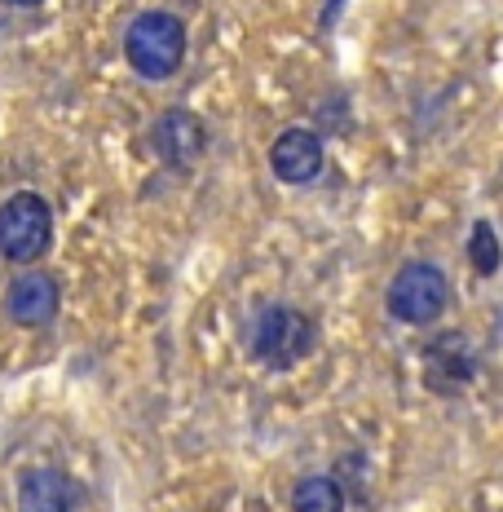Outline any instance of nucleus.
<instances>
[{"label": "nucleus", "mask_w": 503, "mask_h": 512, "mask_svg": "<svg viewBox=\"0 0 503 512\" xmlns=\"http://www.w3.org/2000/svg\"><path fill=\"white\" fill-rule=\"evenodd\" d=\"M124 58L142 80H168L186 58V27L168 9H146L124 31Z\"/></svg>", "instance_id": "1"}, {"label": "nucleus", "mask_w": 503, "mask_h": 512, "mask_svg": "<svg viewBox=\"0 0 503 512\" xmlns=\"http://www.w3.org/2000/svg\"><path fill=\"white\" fill-rule=\"evenodd\" d=\"M384 305H389V314L398 318V323L428 327V323H437V318L446 314V305H451V283H446V274L437 270V265L411 261V265H402V270L393 274Z\"/></svg>", "instance_id": "2"}, {"label": "nucleus", "mask_w": 503, "mask_h": 512, "mask_svg": "<svg viewBox=\"0 0 503 512\" xmlns=\"http://www.w3.org/2000/svg\"><path fill=\"white\" fill-rule=\"evenodd\" d=\"M53 243V212L36 190H18L0 204V256L14 265H31Z\"/></svg>", "instance_id": "3"}, {"label": "nucleus", "mask_w": 503, "mask_h": 512, "mask_svg": "<svg viewBox=\"0 0 503 512\" xmlns=\"http://www.w3.org/2000/svg\"><path fill=\"white\" fill-rule=\"evenodd\" d=\"M314 349V323L292 305H270L261 309V318L252 323V354L265 362V367H296V362L309 358Z\"/></svg>", "instance_id": "4"}, {"label": "nucleus", "mask_w": 503, "mask_h": 512, "mask_svg": "<svg viewBox=\"0 0 503 512\" xmlns=\"http://www.w3.org/2000/svg\"><path fill=\"white\" fill-rule=\"evenodd\" d=\"M477 380V354L464 336H437L424 349V384L433 393H459Z\"/></svg>", "instance_id": "5"}, {"label": "nucleus", "mask_w": 503, "mask_h": 512, "mask_svg": "<svg viewBox=\"0 0 503 512\" xmlns=\"http://www.w3.org/2000/svg\"><path fill=\"white\" fill-rule=\"evenodd\" d=\"M270 168L287 186H305L323 173V137L314 128H287L270 146Z\"/></svg>", "instance_id": "6"}, {"label": "nucleus", "mask_w": 503, "mask_h": 512, "mask_svg": "<svg viewBox=\"0 0 503 512\" xmlns=\"http://www.w3.org/2000/svg\"><path fill=\"white\" fill-rule=\"evenodd\" d=\"M58 305H62L58 283H53L49 274H40V270L18 274V279L9 283V292H5V314L14 318V323H23V327L53 323V318H58Z\"/></svg>", "instance_id": "7"}, {"label": "nucleus", "mask_w": 503, "mask_h": 512, "mask_svg": "<svg viewBox=\"0 0 503 512\" xmlns=\"http://www.w3.org/2000/svg\"><path fill=\"white\" fill-rule=\"evenodd\" d=\"M155 151L168 159L173 168H190L195 159L203 155V146H208V133H203L199 115L186 111V106H177V111H164L155 120Z\"/></svg>", "instance_id": "8"}, {"label": "nucleus", "mask_w": 503, "mask_h": 512, "mask_svg": "<svg viewBox=\"0 0 503 512\" xmlns=\"http://www.w3.org/2000/svg\"><path fill=\"white\" fill-rule=\"evenodd\" d=\"M76 482L58 468H36L18 486V512H71L76 508Z\"/></svg>", "instance_id": "9"}, {"label": "nucleus", "mask_w": 503, "mask_h": 512, "mask_svg": "<svg viewBox=\"0 0 503 512\" xmlns=\"http://www.w3.org/2000/svg\"><path fill=\"white\" fill-rule=\"evenodd\" d=\"M292 512H345V486L336 477H305L292 490Z\"/></svg>", "instance_id": "10"}, {"label": "nucleus", "mask_w": 503, "mask_h": 512, "mask_svg": "<svg viewBox=\"0 0 503 512\" xmlns=\"http://www.w3.org/2000/svg\"><path fill=\"white\" fill-rule=\"evenodd\" d=\"M499 261H503V248H499L495 226L490 221H473V234H468V265H473V274L490 279L499 270Z\"/></svg>", "instance_id": "11"}, {"label": "nucleus", "mask_w": 503, "mask_h": 512, "mask_svg": "<svg viewBox=\"0 0 503 512\" xmlns=\"http://www.w3.org/2000/svg\"><path fill=\"white\" fill-rule=\"evenodd\" d=\"M9 5H40V0H9Z\"/></svg>", "instance_id": "12"}]
</instances>
